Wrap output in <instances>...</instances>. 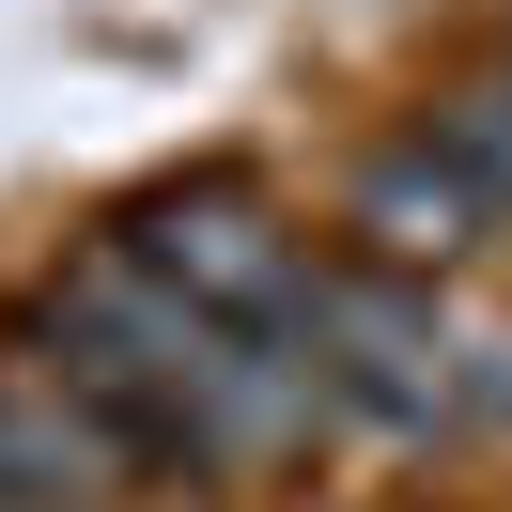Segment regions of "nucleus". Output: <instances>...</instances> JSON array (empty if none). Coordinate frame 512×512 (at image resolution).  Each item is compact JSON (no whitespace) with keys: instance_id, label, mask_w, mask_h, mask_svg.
I'll list each match as a JSON object with an SVG mask.
<instances>
[{"instance_id":"nucleus-4","label":"nucleus","mask_w":512,"mask_h":512,"mask_svg":"<svg viewBox=\"0 0 512 512\" xmlns=\"http://www.w3.org/2000/svg\"><path fill=\"white\" fill-rule=\"evenodd\" d=\"M125 497L140 466L109 450V419L47 357H0V512H125Z\"/></svg>"},{"instance_id":"nucleus-6","label":"nucleus","mask_w":512,"mask_h":512,"mask_svg":"<svg viewBox=\"0 0 512 512\" xmlns=\"http://www.w3.org/2000/svg\"><path fill=\"white\" fill-rule=\"evenodd\" d=\"M435 140H450V156L481 171V202L512 218V63H497V78H466V94L435 109Z\"/></svg>"},{"instance_id":"nucleus-2","label":"nucleus","mask_w":512,"mask_h":512,"mask_svg":"<svg viewBox=\"0 0 512 512\" xmlns=\"http://www.w3.org/2000/svg\"><path fill=\"white\" fill-rule=\"evenodd\" d=\"M295 357H311L326 419H357V435L512 419V342H466V326L435 311V280H404V264H326L311 311H295Z\"/></svg>"},{"instance_id":"nucleus-1","label":"nucleus","mask_w":512,"mask_h":512,"mask_svg":"<svg viewBox=\"0 0 512 512\" xmlns=\"http://www.w3.org/2000/svg\"><path fill=\"white\" fill-rule=\"evenodd\" d=\"M32 357L109 419V450H125L140 481H187V497H202V481H249V466H280V450L326 435V388H311L295 342L187 311V295L140 280L109 233L32 295Z\"/></svg>"},{"instance_id":"nucleus-5","label":"nucleus","mask_w":512,"mask_h":512,"mask_svg":"<svg viewBox=\"0 0 512 512\" xmlns=\"http://www.w3.org/2000/svg\"><path fill=\"white\" fill-rule=\"evenodd\" d=\"M342 233H357V264H404V280H450V264H466L481 233H497V202H481V171L450 156L435 125H419V140H388V156L357 171Z\"/></svg>"},{"instance_id":"nucleus-3","label":"nucleus","mask_w":512,"mask_h":512,"mask_svg":"<svg viewBox=\"0 0 512 512\" xmlns=\"http://www.w3.org/2000/svg\"><path fill=\"white\" fill-rule=\"evenodd\" d=\"M109 249H125L140 280H171L187 311L264 326V342H295V311H311V280H326L311 233H295L249 171H171V187H140L125 218H109Z\"/></svg>"}]
</instances>
